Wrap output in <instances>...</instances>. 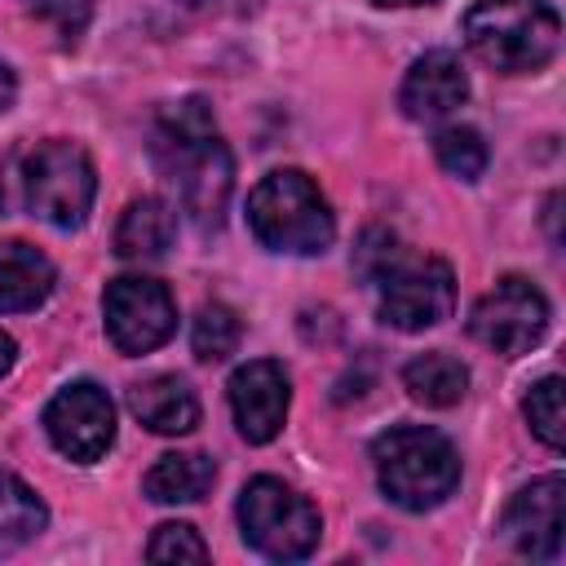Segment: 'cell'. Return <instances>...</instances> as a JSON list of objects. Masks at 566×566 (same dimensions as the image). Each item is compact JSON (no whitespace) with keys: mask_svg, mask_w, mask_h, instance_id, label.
<instances>
[{"mask_svg":"<svg viewBox=\"0 0 566 566\" xmlns=\"http://www.w3.org/2000/svg\"><path fill=\"white\" fill-rule=\"evenodd\" d=\"M150 159L199 230H217L234 190V159L203 97L168 102L150 128Z\"/></svg>","mask_w":566,"mask_h":566,"instance_id":"6da1fadb","label":"cell"},{"mask_svg":"<svg viewBox=\"0 0 566 566\" xmlns=\"http://www.w3.org/2000/svg\"><path fill=\"white\" fill-rule=\"evenodd\" d=\"M371 464H376L380 491L407 513L438 509L460 486V451L442 429H429V424L385 429L371 442Z\"/></svg>","mask_w":566,"mask_h":566,"instance_id":"7a4b0ae2","label":"cell"},{"mask_svg":"<svg viewBox=\"0 0 566 566\" xmlns=\"http://www.w3.org/2000/svg\"><path fill=\"white\" fill-rule=\"evenodd\" d=\"M248 230L270 252L318 256L332 248L336 221L314 177H305L301 168H274L248 195Z\"/></svg>","mask_w":566,"mask_h":566,"instance_id":"3957f363","label":"cell"},{"mask_svg":"<svg viewBox=\"0 0 566 566\" xmlns=\"http://www.w3.org/2000/svg\"><path fill=\"white\" fill-rule=\"evenodd\" d=\"M562 18L548 0H478L464 13V44L500 75H531L553 62Z\"/></svg>","mask_w":566,"mask_h":566,"instance_id":"277c9868","label":"cell"},{"mask_svg":"<svg viewBox=\"0 0 566 566\" xmlns=\"http://www.w3.org/2000/svg\"><path fill=\"white\" fill-rule=\"evenodd\" d=\"M97 195V172L84 146L75 142H40L27 159H22V199L31 208V217L57 226V230H75L84 226L88 208Z\"/></svg>","mask_w":566,"mask_h":566,"instance_id":"5b68a950","label":"cell"},{"mask_svg":"<svg viewBox=\"0 0 566 566\" xmlns=\"http://www.w3.org/2000/svg\"><path fill=\"white\" fill-rule=\"evenodd\" d=\"M239 526H243V539L261 557H274V562L310 557L318 548V535H323L318 509L301 491L279 482V478H252L243 486V495H239Z\"/></svg>","mask_w":566,"mask_h":566,"instance_id":"8992f818","label":"cell"},{"mask_svg":"<svg viewBox=\"0 0 566 566\" xmlns=\"http://www.w3.org/2000/svg\"><path fill=\"white\" fill-rule=\"evenodd\" d=\"M380 292V323L398 332H424L438 327L455 305V274L438 256H411L402 243L380 261V270L367 279Z\"/></svg>","mask_w":566,"mask_h":566,"instance_id":"52a82bcc","label":"cell"},{"mask_svg":"<svg viewBox=\"0 0 566 566\" xmlns=\"http://www.w3.org/2000/svg\"><path fill=\"white\" fill-rule=\"evenodd\" d=\"M102 314H106V336L119 354L142 358L159 349L177 332V305L159 279L146 274H119L102 292Z\"/></svg>","mask_w":566,"mask_h":566,"instance_id":"ba28073f","label":"cell"},{"mask_svg":"<svg viewBox=\"0 0 566 566\" xmlns=\"http://www.w3.org/2000/svg\"><path fill=\"white\" fill-rule=\"evenodd\" d=\"M469 332L473 340H482L486 349L517 358L531 354L539 345V336L548 332V301L544 292L522 279V274H504L469 314Z\"/></svg>","mask_w":566,"mask_h":566,"instance_id":"9c48e42d","label":"cell"},{"mask_svg":"<svg viewBox=\"0 0 566 566\" xmlns=\"http://www.w3.org/2000/svg\"><path fill=\"white\" fill-rule=\"evenodd\" d=\"M44 433L75 464L102 460L115 442V402H111V394L93 380H75L66 389H57L53 402L44 407Z\"/></svg>","mask_w":566,"mask_h":566,"instance_id":"30bf717a","label":"cell"},{"mask_svg":"<svg viewBox=\"0 0 566 566\" xmlns=\"http://www.w3.org/2000/svg\"><path fill=\"white\" fill-rule=\"evenodd\" d=\"M504 539L535 562H557L562 557V539H566V482L562 473L535 478L531 486H522L500 517Z\"/></svg>","mask_w":566,"mask_h":566,"instance_id":"8fae6325","label":"cell"},{"mask_svg":"<svg viewBox=\"0 0 566 566\" xmlns=\"http://www.w3.org/2000/svg\"><path fill=\"white\" fill-rule=\"evenodd\" d=\"M226 394H230L234 424H239V433L248 442L261 447V442H274L279 438V429L287 420V402H292V380H287L283 363H274V358L243 363L230 376Z\"/></svg>","mask_w":566,"mask_h":566,"instance_id":"7c38bea8","label":"cell"},{"mask_svg":"<svg viewBox=\"0 0 566 566\" xmlns=\"http://www.w3.org/2000/svg\"><path fill=\"white\" fill-rule=\"evenodd\" d=\"M464 97H469V75L451 49H433V53L416 57L402 75V88H398L402 115L420 119V124L451 115L455 106H464Z\"/></svg>","mask_w":566,"mask_h":566,"instance_id":"4fadbf2b","label":"cell"},{"mask_svg":"<svg viewBox=\"0 0 566 566\" xmlns=\"http://www.w3.org/2000/svg\"><path fill=\"white\" fill-rule=\"evenodd\" d=\"M53 283V261L40 248L22 239H0V314H27L44 305Z\"/></svg>","mask_w":566,"mask_h":566,"instance_id":"5bb4252c","label":"cell"},{"mask_svg":"<svg viewBox=\"0 0 566 566\" xmlns=\"http://www.w3.org/2000/svg\"><path fill=\"white\" fill-rule=\"evenodd\" d=\"M128 411L150 433H164V438L190 433L199 424V398L181 376H150V380L133 385L128 389Z\"/></svg>","mask_w":566,"mask_h":566,"instance_id":"9a60e30c","label":"cell"},{"mask_svg":"<svg viewBox=\"0 0 566 566\" xmlns=\"http://www.w3.org/2000/svg\"><path fill=\"white\" fill-rule=\"evenodd\" d=\"M172 239H177V212L155 195L133 199L115 226V252L124 261H155L172 248Z\"/></svg>","mask_w":566,"mask_h":566,"instance_id":"2e32d148","label":"cell"},{"mask_svg":"<svg viewBox=\"0 0 566 566\" xmlns=\"http://www.w3.org/2000/svg\"><path fill=\"white\" fill-rule=\"evenodd\" d=\"M217 482V464L199 451H172V455H159L150 464V473L142 478V491L155 500V504H195L212 491Z\"/></svg>","mask_w":566,"mask_h":566,"instance_id":"e0dca14e","label":"cell"},{"mask_svg":"<svg viewBox=\"0 0 566 566\" xmlns=\"http://www.w3.org/2000/svg\"><path fill=\"white\" fill-rule=\"evenodd\" d=\"M402 385L424 407H455L464 398V389H469V367L460 358L433 349V354H420V358H411L402 367Z\"/></svg>","mask_w":566,"mask_h":566,"instance_id":"ac0fdd59","label":"cell"},{"mask_svg":"<svg viewBox=\"0 0 566 566\" xmlns=\"http://www.w3.org/2000/svg\"><path fill=\"white\" fill-rule=\"evenodd\" d=\"M49 522L44 500L9 469H0V557L18 553L22 544H31Z\"/></svg>","mask_w":566,"mask_h":566,"instance_id":"d6986e66","label":"cell"},{"mask_svg":"<svg viewBox=\"0 0 566 566\" xmlns=\"http://www.w3.org/2000/svg\"><path fill=\"white\" fill-rule=\"evenodd\" d=\"M239 336H243L239 314H234L230 305L212 301V305H203V310L195 314L190 349H195V358H203V363H221V358H230V354L239 349Z\"/></svg>","mask_w":566,"mask_h":566,"instance_id":"ffe728a7","label":"cell"},{"mask_svg":"<svg viewBox=\"0 0 566 566\" xmlns=\"http://www.w3.org/2000/svg\"><path fill=\"white\" fill-rule=\"evenodd\" d=\"M433 155L442 164V172L460 177V181H478L486 172V142L478 128L469 124H447L438 137H433Z\"/></svg>","mask_w":566,"mask_h":566,"instance_id":"44dd1931","label":"cell"},{"mask_svg":"<svg viewBox=\"0 0 566 566\" xmlns=\"http://www.w3.org/2000/svg\"><path fill=\"white\" fill-rule=\"evenodd\" d=\"M562 376H544L539 385H531V394H526V402H522V411H526V420H531V429H535V438L544 442V447H553V451H562V442H566V411H562Z\"/></svg>","mask_w":566,"mask_h":566,"instance_id":"7402d4cb","label":"cell"},{"mask_svg":"<svg viewBox=\"0 0 566 566\" xmlns=\"http://www.w3.org/2000/svg\"><path fill=\"white\" fill-rule=\"evenodd\" d=\"M146 557H150V562H208V544L199 539L195 526H186V522H164V526L150 535Z\"/></svg>","mask_w":566,"mask_h":566,"instance_id":"603a6c76","label":"cell"},{"mask_svg":"<svg viewBox=\"0 0 566 566\" xmlns=\"http://www.w3.org/2000/svg\"><path fill=\"white\" fill-rule=\"evenodd\" d=\"M13 93H18V84H13V71L0 62V111H9V106H13Z\"/></svg>","mask_w":566,"mask_h":566,"instance_id":"cb8c5ba5","label":"cell"},{"mask_svg":"<svg viewBox=\"0 0 566 566\" xmlns=\"http://www.w3.org/2000/svg\"><path fill=\"white\" fill-rule=\"evenodd\" d=\"M13 354H18V345H13V336H4V332H0V376H4L9 367H13Z\"/></svg>","mask_w":566,"mask_h":566,"instance_id":"d4e9b609","label":"cell"},{"mask_svg":"<svg viewBox=\"0 0 566 566\" xmlns=\"http://www.w3.org/2000/svg\"><path fill=\"white\" fill-rule=\"evenodd\" d=\"M376 4H433V0H376Z\"/></svg>","mask_w":566,"mask_h":566,"instance_id":"484cf974","label":"cell"},{"mask_svg":"<svg viewBox=\"0 0 566 566\" xmlns=\"http://www.w3.org/2000/svg\"><path fill=\"white\" fill-rule=\"evenodd\" d=\"M0 203H4V195H0Z\"/></svg>","mask_w":566,"mask_h":566,"instance_id":"4316f807","label":"cell"}]
</instances>
